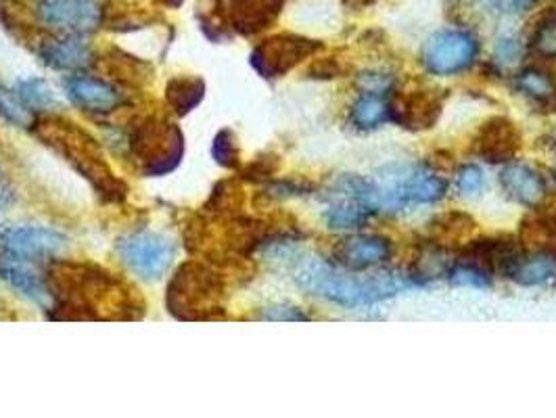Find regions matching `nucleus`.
I'll return each mask as SVG.
<instances>
[{
  "label": "nucleus",
  "mask_w": 556,
  "mask_h": 418,
  "mask_svg": "<svg viewBox=\"0 0 556 418\" xmlns=\"http://www.w3.org/2000/svg\"><path fill=\"white\" fill-rule=\"evenodd\" d=\"M316 187L306 178H274L266 182V195L272 199H289V197H304L310 195Z\"/></svg>",
  "instance_id": "58836bf2"
},
{
  "label": "nucleus",
  "mask_w": 556,
  "mask_h": 418,
  "mask_svg": "<svg viewBox=\"0 0 556 418\" xmlns=\"http://www.w3.org/2000/svg\"><path fill=\"white\" fill-rule=\"evenodd\" d=\"M523 145V134L519 126L506 118V115H492V118L485 120L471 143L473 155L483 159L485 164H511L517 157Z\"/></svg>",
  "instance_id": "2eb2a0df"
},
{
  "label": "nucleus",
  "mask_w": 556,
  "mask_h": 418,
  "mask_svg": "<svg viewBox=\"0 0 556 418\" xmlns=\"http://www.w3.org/2000/svg\"><path fill=\"white\" fill-rule=\"evenodd\" d=\"M350 124L358 130H375L389 124V95L360 90L350 107Z\"/></svg>",
  "instance_id": "c756f323"
},
{
  "label": "nucleus",
  "mask_w": 556,
  "mask_h": 418,
  "mask_svg": "<svg viewBox=\"0 0 556 418\" xmlns=\"http://www.w3.org/2000/svg\"><path fill=\"white\" fill-rule=\"evenodd\" d=\"M320 199L324 203V222L335 230L360 228L379 212L373 178L356 174L337 176L322 191Z\"/></svg>",
  "instance_id": "0eeeda50"
},
{
  "label": "nucleus",
  "mask_w": 556,
  "mask_h": 418,
  "mask_svg": "<svg viewBox=\"0 0 556 418\" xmlns=\"http://www.w3.org/2000/svg\"><path fill=\"white\" fill-rule=\"evenodd\" d=\"M212 157L216 164L224 170H237L241 168V149L237 134L230 128H222L212 141Z\"/></svg>",
  "instance_id": "72a5a7b5"
},
{
  "label": "nucleus",
  "mask_w": 556,
  "mask_h": 418,
  "mask_svg": "<svg viewBox=\"0 0 556 418\" xmlns=\"http://www.w3.org/2000/svg\"><path fill=\"white\" fill-rule=\"evenodd\" d=\"M479 55V42L465 30H439L427 38L421 63L433 76H456L467 72Z\"/></svg>",
  "instance_id": "f8f14e48"
},
{
  "label": "nucleus",
  "mask_w": 556,
  "mask_h": 418,
  "mask_svg": "<svg viewBox=\"0 0 556 418\" xmlns=\"http://www.w3.org/2000/svg\"><path fill=\"white\" fill-rule=\"evenodd\" d=\"M352 61L345 57V53H335L327 57H314L306 69V78L310 80H335L352 74Z\"/></svg>",
  "instance_id": "c9c22d12"
},
{
  "label": "nucleus",
  "mask_w": 556,
  "mask_h": 418,
  "mask_svg": "<svg viewBox=\"0 0 556 418\" xmlns=\"http://www.w3.org/2000/svg\"><path fill=\"white\" fill-rule=\"evenodd\" d=\"M324 49V42L293 32L272 34L260 40L249 55L253 72L264 80H278L291 74L295 67L314 59Z\"/></svg>",
  "instance_id": "6e6552de"
},
{
  "label": "nucleus",
  "mask_w": 556,
  "mask_h": 418,
  "mask_svg": "<svg viewBox=\"0 0 556 418\" xmlns=\"http://www.w3.org/2000/svg\"><path fill=\"white\" fill-rule=\"evenodd\" d=\"M287 0H228V13L237 34L251 38L272 28Z\"/></svg>",
  "instance_id": "aec40b11"
},
{
  "label": "nucleus",
  "mask_w": 556,
  "mask_h": 418,
  "mask_svg": "<svg viewBox=\"0 0 556 418\" xmlns=\"http://www.w3.org/2000/svg\"><path fill=\"white\" fill-rule=\"evenodd\" d=\"M511 281L523 287H540L556 281V253L552 251H529L523 253L517 266L508 274Z\"/></svg>",
  "instance_id": "a878e982"
},
{
  "label": "nucleus",
  "mask_w": 556,
  "mask_h": 418,
  "mask_svg": "<svg viewBox=\"0 0 556 418\" xmlns=\"http://www.w3.org/2000/svg\"><path fill=\"white\" fill-rule=\"evenodd\" d=\"M343 3H345V7H350L354 11H360V9H366L370 5L379 3V0H343Z\"/></svg>",
  "instance_id": "a18cd8bd"
},
{
  "label": "nucleus",
  "mask_w": 556,
  "mask_h": 418,
  "mask_svg": "<svg viewBox=\"0 0 556 418\" xmlns=\"http://www.w3.org/2000/svg\"><path fill=\"white\" fill-rule=\"evenodd\" d=\"M475 230H477V220L471 214L452 209V212L435 216L427 224V243L442 249L448 247L458 249L462 243H467L473 237Z\"/></svg>",
  "instance_id": "b1692460"
},
{
  "label": "nucleus",
  "mask_w": 556,
  "mask_h": 418,
  "mask_svg": "<svg viewBox=\"0 0 556 418\" xmlns=\"http://www.w3.org/2000/svg\"><path fill=\"white\" fill-rule=\"evenodd\" d=\"M184 134L166 115L136 118L126 134V157L143 178H161L178 170L184 157Z\"/></svg>",
  "instance_id": "39448f33"
},
{
  "label": "nucleus",
  "mask_w": 556,
  "mask_h": 418,
  "mask_svg": "<svg viewBox=\"0 0 556 418\" xmlns=\"http://www.w3.org/2000/svg\"><path fill=\"white\" fill-rule=\"evenodd\" d=\"M0 281H5L19 295L30 299L32 304L49 310L51 291L46 285V278L36 274L26 262L11 258L7 253H0Z\"/></svg>",
  "instance_id": "5701e85b"
},
{
  "label": "nucleus",
  "mask_w": 556,
  "mask_h": 418,
  "mask_svg": "<svg viewBox=\"0 0 556 418\" xmlns=\"http://www.w3.org/2000/svg\"><path fill=\"white\" fill-rule=\"evenodd\" d=\"M159 23H166L164 15L153 7L136 3V0L134 3L132 0H105L103 3V28L111 32H141L159 26Z\"/></svg>",
  "instance_id": "412c9836"
},
{
  "label": "nucleus",
  "mask_w": 556,
  "mask_h": 418,
  "mask_svg": "<svg viewBox=\"0 0 556 418\" xmlns=\"http://www.w3.org/2000/svg\"><path fill=\"white\" fill-rule=\"evenodd\" d=\"M500 184L508 197L525 207H534L546 197L542 176L523 164H508L500 172Z\"/></svg>",
  "instance_id": "393cba45"
},
{
  "label": "nucleus",
  "mask_w": 556,
  "mask_h": 418,
  "mask_svg": "<svg viewBox=\"0 0 556 418\" xmlns=\"http://www.w3.org/2000/svg\"><path fill=\"white\" fill-rule=\"evenodd\" d=\"M46 67L57 72L82 74L95 65V51L84 40V36L74 34H55L46 30L32 51Z\"/></svg>",
  "instance_id": "dca6fc26"
},
{
  "label": "nucleus",
  "mask_w": 556,
  "mask_h": 418,
  "mask_svg": "<svg viewBox=\"0 0 556 418\" xmlns=\"http://www.w3.org/2000/svg\"><path fill=\"white\" fill-rule=\"evenodd\" d=\"M515 88L542 111L556 109V80L542 67H525L515 76Z\"/></svg>",
  "instance_id": "bb28decb"
},
{
  "label": "nucleus",
  "mask_w": 556,
  "mask_h": 418,
  "mask_svg": "<svg viewBox=\"0 0 556 418\" xmlns=\"http://www.w3.org/2000/svg\"><path fill=\"white\" fill-rule=\"evenodd\" d=\"M13 90L17 92V97L21 99V103L26 105L28 109H32L36 115L38 113H49V111L57 109V105H59L53 88L49 86V82L42 80V78H23L15 84Z\"/></svg>",
  "instance_id": "473e14b6"
},
{
  "label": "nucleus",
  "mask_w": 556,
  "mask_h": 418,
  "mask_svg": "<svg viewBox=\"0 0 556 418\" xmlns=\"http://www.w3.org/2000/svg\"><path fill=\"white\" fill-rule=\"evenodd\" d=\"M519 243L531 251L556 253V195L544 197L534 212L521 220Z\"/></svg>",
  "instance_id": "4be33fe9"
},
{
  "label": "nucleus",
  "mask_w": 556,
  "mask_h": 418,
  "mask_svg": "<svg viewBox=\"0 0 556 418\" xmlns=\"http://www.w3.org/2000/svg\"><path fill=\"white\" fill-rule=\"evenodd\" d=\"M205 80L199 76H174L166 84V105L178 118L195 111L205 99Z\"/></svg>",
  "instance_id": "c85d7f7f"
},
{
  "label": "nucleus",
  "mask_w": 556,
  "mask_h": 418,
  "mask_svg": "<svg viewBox=\"0 0 556 418\" xmlns=\"http://www.w3.org/2000/svg\"><path fill=\"white\" fill-rule=\"evenodd\" d=\"M333 258L341 268L362 272L391 258V241L379 235H354L337 241Z\"/></svg>",
  "instance_id": "a211bd4d"
},
{
  "label": "nucleus",
  "mask_w": 556,
  "mask_h": 418,
  "mask_svg": "<svg viewBox=\"0 0 556 418\" xmlns=\"http://www.w3.org/2000/svg\"><path fill=\"white\" fill-rule=\"evenodd\" d=\"M554 178H556V172H554Z\"/></svg>",
  "instance_id": "de8ad7c7"
},
{
  "label": "nucleus",
  "mask_w": 556,
  "mask_h": 418,
  "mask_svg": "<svg viewBox=\"0 0 556 418\" xmlns=\"http://www.w3.org/2000/svg\"><path fill=\"white\" fill-rule=\"evenodd\" d=\"M492 7L500 13H506V15H519L527 9L534 7L538 0H490Z\"/></svg>",
  "instance_id": "c03bdc74"
},
{
  "label": "nucleus",
  "mask_w": 556,
  "mask_h": 418,
  "mask_svg": "<svg viewBox=\"0 0 556 418\" xmlns=\"http://www.w3.org/2000/svg\"><path fill=\"white\" fill-rule=\"evenodd\" d=\"M485 187V174L479 166L467 164L462 166L456 174V189L462 197H473L479 195Z\"/></svg>",
  "instance_id": "ea45409f"
},
{
  "label": "nucleus",
  "mask_w": 556,
  "mask_h": 418,
  "mask_svg": "<svg viewBox=\"0 0 556 418\" xmlns=\"http://www.w3.org/2000/svg\"><path fill=\"white\" fill-rule=\"evenodd\" d=\"M379 209L402 212L416 205H431L444 199L448 182L429 166L393 164L373 176Z\"/></svg>",
  "instance_id": "423d86ee"
},
{
  "label": "nucleus",
  "mask_w": 556,
  "mask_h": 418,
  "mask_svg": "<svg viewBox=\"0 0 556 418\" xmlns=\"http://www.w3.org/2000/svg\"><path fill=\"white\" fill-rule=\"evenodd\" d=\"M521 57V46L517 40L513 38H502L496 44V51H494V63L500 67H511L519 61Z\"/></svg>",
  "instance_id": "37998d69"
},
{
  "label": "nucleus",
  "mask_w": 556,
  "mask_h": 418,
  "mask_svg": "<svg viewBox=\"0 0 556 418\" xmlns=\"http://www.w3.org/2000/svg\"><path fill=\"white\" fill-rule=\"evenodd\" d=\"M448 281L456 287H471V289H488L492 287V276L488 272H483L471 264L454 260L448 274Z\"/></svg>",
  "instance_id": "4c0bfd02"
},
{
  "label": "nucleus",
  "mask_w": 556,
  "mask_h": 418,
  "mask_svg": "<svg viewBox=\"0 0 556 418\" xmlns=\"http://www.w3.org/2000/svg\"><path fill=\"white\" fill-rule=\"evenodd\" d=\"M527 49L540 59H556V7L544 9L531 21Z\"/></svg>",
  "instance_id": "2f4dec72"
},
{
  "label": "nucleus",
  "mask_w": 556,
  "mask_h": 418,
  "mask_svg": "<svg viewBox=\"0 0 556 418\" xmlns=\"http://www.w3.org/2000/svg\"><path fill=\"white\" fill-rule=\"evenodd\" d=\"M195 15L199 30L207 40L222 44L233 40V36L237 34L233 21H230L226 0H197Z\"/></svg>",
  "instance_id": "cd10ccee"
},
{
  "label": "nucleus",
  "mask_w": 556,
  "mask_h": 418,
  "mask_svg": "<svg viewBox=\"0 0 556 418\" xmlns=\"http://www.w3.org/2000/svg\"><path fill=\"white\" fill-rule=\"evenodd\" d=\"M226 276V270L199 258L180 264L166 289L168 312L184 322L226 318Z\"/></svg>",
  "instance_id": "20e7f679"
},
{
  "label": "nucleus",
  "mask_w": 556,
  "mask_h": 418,
  "mask_svg": "<svg viewBox=\"0 0 556 418\" xmlns=\"http://www.w3.org/2000/svg\"><path fill=\"white\" fill-rule=\"evenodd\" d=\"M30 11L40 28L55 34L90 36L103 28L99 0H34Z\"/></svg>",
  "instance_id": "9b49d317"
},
{
  "label": "nucleus",
  "mask_w": 556,
  "mask_h": 418,
  "mask_svg": "<svg viewBox=\"0 0 556 418\" xmlns=\"http://www.w3.org/2000/svg\"><path fill=\"white\" fill-rule=\"evenodd\" d=\"M30 130L46 149H51L67 161L90 184L103 203L120 205L128 199V184L120 176H115L103 147L82 126L65 118V115L49 111L38 113Z\"/></svg>",
  "instance_id": "7ed1b4c3"
},
{
  "label": "nucleus",
  "mask_w": 556,
  "mask_h": 418,
  "mask_svg": "<svg viewBox=\"0 0 556 418\" xmlns=\"http://www.w3.org/2000/svg\"><path fill=\"white\" fill-rule=\"evenodd\" d=\"M65 95L78 109L92 115H109L128 105L124 92L103 78L74 74L65 80Z\"/></svg>",
  "instance_id": "f3484780"
},
{
  "label": "nucleus",
  "mask_w": 556,
  "mask_h": 418,
  "mask_svg": "<svg viewBox=\"0 0 556 418\" xmlns=\"http://www.w3.org/2000/svg\"><path fill=\"white\" fill-rule=\"evenodd\" d=\"M59 230L38 224H13L0 228V251L23 262L51 260L65 247Z\"/></svg>",
  "instance_id": "ddd939ff"
},
{
  "label": "nucleus",
  "mask_w": 556,
  "mask_h": 418,
  "mask_svg": "<svg viewBox=\"0 0 556 418\" xmlns=\"http://www.w3.org/2000/svg\"><path fill=\"white\" fill-rule=\"evenodd\" d=\"M258 318L260 320H270V322H306V320H312V316L306 310H301V308L291 306V304L264 306L260 310Z\"/></svg>",
  "instance_id": "a19ab883"
},
{
  "label": "nucleus",
  "mask_w": 556,
  "mask_h": 418,
  "mask_svg": "<svg viewBox=\"0 0 556 418\" xmlns=\"http://www.w3.org/2000/svg\"><path fill=\"white\" fill-rule=\"evenodd\" d=\"M95 65L109 78V82L124 88L143 90L153 80V67L149 61L134 57L118 49V46H109V49L97 55Z\"/></svg>",
  "instance_id": "6ab92c4d"
},
{
  "label": "nucleus",
  "mask_w": 556,
  "mask_h": 418,
  "mask_svg": "<svg viewBox=\"0 0 556 418\" xmlns=\"http://www.w3.org/2000/svg\"><path fill=\"white\" fill-rule=\"evenodd\" d=\"M0 118L19 128H32L36 113L21 103L15 90L0 84Z\"/></svg>",
  "instance_id": "f704fd0d"
},
{
  "label": "nucleus",
  "mask_w": 556,
  "mask_h": 418,
  "mask_svg": "<svg viewBox=\"0 0 556 418\" xmlns=\"http://www.w3.org/2000/svg\"><path fill=\"white\" fill-rule=\"evenodd\" d=\"M243 205H245V191L241 187V182L237 178H228V180H220L212 189V195L207 197L203 205V212L210 216L228 218V216L241 214Z\"/></svg>",
  "instance_id": "7c9ffc66"
},
{
  "label": "nucleus",
  "mask_w": 556,
  "mask_h": 418,
  "mask_svg": "<svg viewBox=\"0 0 556 418\" xmlns=\"http://www.w3.org/2000/svg\"><path fill=\"white\" fill-rule=\"evenodd\" d=\"M51 320H143L147 301L132 283L88 260H49Z\"/></svg>",
  "instance_id": "f257e3e1"
},
{
  "label": "nucleus",
  "mask_w": 556,
  "mask_h": 418,
  "mask_svg": "<svg viewBox=\"0 0 556 418\" xmlns=\"http://www.w3.org/2000/svg\"><path fill=\"white\" fill-rule=\"evenodd\" d=\"M278 170H281V157L276 153H262L247 166L239 168V178L253 184H266L276 178Z\"/></svg>",
  "instance_id": "e433bc0d"
},
{
  "label": "nucleus",
  "mask_w": 556,
  "mask_h": 418,
  "mask_svg": "<svg viewBox=\"0 0 556 418\" xmlns=\"http://www.w3.org/2000/svg\"><path fill=\"white\" fill-rule=\"evenodd\" d=\"M525 253L523 245L513 237H481V239H469L456 249V260L471 264L490 276H504L508 278L511 270L521 260Z\"/></svg>",
  "instance_id": "4468645a"
},
{
  "label": "nucleus",
  "mask_w": 556,
  "mask_h": 418,
  "mask_svg": "<svg viewBox=\"0 0 556 418\" xmlns=\"http://www.w3.org/2000/svg\"><path fill=\"white\" fill-rule=\"evenodd\" d=\"M448 92L425 82H412L389 92V124L410 132H425L435 128L446 107Z\"/></svg>",
  "instance_id": "1a4fd4ad"
},
{
  "label": "nucleus",
  "mask_w": 556,
  "mask_h": 418,
  "mask_svg": "<svg viewBox=\"0 0 556 418\" xmlns=\"http://www.w3.org/2000/svg\"><path fill=\"white\" fill-rule=\"evenodd\" d=\"M297 241L274 243L264 249L272 260L291 264L293 281L299 289L322 297L341 308L375 306L379 301L396 297L402 291L416 287L408 272L379 270L368 276H358L354 270L331 264L329 260L312 258L295 251Z\"/></svg>",
  "instance_id": "f03ea898"
},
{
  "label": "nucleus",
  "mask_w": 556,
  "mask_h": 418,
  "mask_svg": "<svg viewBox=\"0 0 556 418\" xmlns=\"http://www.w3.org/2000/svg\"><path fill=\"white\" fill-rule=\"evenodd\" d=\"M155 5H159V7H164V9H178L184 0H153Z\"/></svg>",
  "instance_id": "49530a36"
},
{
  "label": "nucleus",
  "mask_w": 556,
  "mask_h": 418,
  "mask_svg": "<svg viewBox=\"0 0 556 418\" xmlns=\"http://www.w3.org/2000/svg\"><path fill=\"white\" fill-rule=\"evenodd\" d=\"M358 90H368V92H381V95H389V92L396 88V78L385 72H364L356 78Z\"/></svg>",
  "instance_id": "79ce46f5"
},
{
  "label": "nucleus",
  "mask_w": 556,
  "mask_h": 418,
  "mask_svg": "<svg viewBox=\"0 0 556 418\" xmlns=\"http://www.w3.org/2000/svg\"><path fill=\"white\" fill-rule=\"evenodd\" d=\"M118 258L145 281H159L176 258V243L153 230H134L115 241Z\"/></svg>",
  "instance_id": "9d476101"
}]
</instances>
